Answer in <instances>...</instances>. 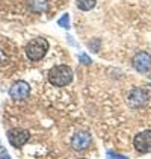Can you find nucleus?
Wrapping results in <instances>:
<instances>
[{
    "instance_id": "1",
    "label": "nucleus",
    "mask_w": 151,
    "mask_h": 159,
    "mask_svg": "<svg viewBox=\"0 0 151 159\" xmlns=\"http://www.w3.org/2000/svg\"><path fill=\"white\" fill-rule=\"evenodd\" d=\"M73 80V70L68 65H56L49 71V82L54 86H67Z\"/></svg>"
},
{
    "instance_id": "2",
    "label": "nucleus",
    "mask_w": 151,
    "mask_h": 159,
    "mask_svg": "<svg viewBox=\"0 0 151 159\" xmlns=\"http://www.w3.org/2000/svg\"><path fill=\"white\" fill-rule=\"evenodd\" d=\"M49 50V41L42 37H38L30 39V43H27L26 46V55L30 61H39L45 56Z\"/></svg>"
},
{
    "instance_id": "3",
    "label": "nucleus",
    "mask_w": 151,
    "mask_h": 159,
    "mask_svg": "<svg viewBox=\"0 0 151 159\" xmlns=\"http://www.w3.org/2000/svg\"><path fill=\"white\" fill-rule=\"evenodd\" d=\"M133 68L138 71V73H148L151 70V55L148 52H139L136 53V56L133 58Z\"/></svg>"
},
{
    "instance_id": "4",
    "label": "nucleus",
    "mask_w": 151,
    "mask_h": 159,
    "mask_svg": "<svg viewBox=\"0 0 151 159\" xmlns=\"http://www.w3.org/2000/svg\"><path fill=\"white\" fill-rule=\"evenodd\" d=\"M29 138H30V134H29V130H26V129H18V127H15V129H11L9 132H8V141H9V144L14 147H23L29 141Z\"/></svg>"
},
{
    "instance_id": "5",
    "label": "nucleus",
    "mask_w": 151,
    "mask_h": 159,
    "mask_svg": "<svg viewBox=\"0 0 151 159\" xmlns=\"http://www.w3.org/2000/svg\"><path fill=\"white\" fill-rule=\"evenodd\" d=\"M133 146L139 153H150L151 152V130H144L135 136Z\"/></svg>"
},
{
    "instance_id": "6",
    "label": "nucleus",
    "mask_w": 151,
    "mask_h": 159,
    "mask_svg": "<svg viewBox=\"0 0 151 159\" xmlns=\"http://www.w3.org/2000/svg\"><path fill=\"white\" fill-rule=\"evenodd\" d=\"M91 141H92L91 134L86 132V130H80V132H76L73 135V138H71V147L74 150L82 152V150H86L91 146Z\"/></svg>"
},
{
    "instance_id": "7",
    "label": "nucleus",
    "mask_w": 151,
    "mask_h": 159,
    "mask_svg": "<svg viewBox=\"0 0 151 159\" xmlns=\"http://www.w3.org/2000/svg\"><path fill=\"white\" fill-rule=\"evenodd\" d=\"M29 94H30V86L24 80H18L9 88V96L14 100H23V98L29 97Z\"/></svg>"
},
{
    "instance_id": "8",
    "label": "nucleus",
    "mask_w": 151,
    "mask_h": 159,
    "mask_svg": "<svg viewBox=\"0 0 151 159\" xmlns=\"http://www.w3.org/2000/svg\"><path fill=\"white\" fill-rule=\"evenodd\" d=\"M147 97H148V94L142 88H135L128 94V102H130V105L133 108H138V106H142L144 102H147Z\"/></svg>"
},
{
    "instance_id": "9",
    "label": "nucleus",
    "mask_w": 151,
    "mask_h": 159,
    "mask_svg": "<svg viewBox=\"0 0 151 159\" xmlns=\"http://www.w3.org/2000/svg\"><path fill=\"white\" fill-rule=\"evenodd\" d=\"M97 0H76V5L80 11H91L95 6Z\"/></svg>"
},
{
    "instance_id": "10",
    "label": "nucleus",
    "mask_w": 151,
    "mask_h": 159,
    "mask_svg": "<svg viewBox=\"0 0 151 159\" xmlns=\"http://www.w3.org/2000/svg\"><path fill=\"white\" fill-rule=\"evenodd\" d=\"M30 9L35 11V12H42V11L47 9V2L45 0H32Z\"/></svg>"
},
{
    "instance_id": "11",
    "label": "nucleus",
    "mask_w": 151,
    "mask_h": 159,
    "mask_svg": "<svg viewBox=\"0 0 151 159\" xmlns=\"http://www.w3.org/2000/svg\"><path fill=\"white\" fill-rule=\"evenodd\" d=\"M58 25L61 26V27H63V29H68L70 27V15L68 14H63L62 17L58 20Z\"/></svg>"
},
{
    "instance_id": "12",
    "label": "nucleus",
    "mask_w": 151,
    "mask_h": 159,
    "mask_svg": "<svg viewBox=\"0 0 151 159\" xmlns=\"http://www.w3.org/2000/svg\"><path fill=\"white\" fill-rule=\"evenodd\" d=\"M107 156L109 159H128L124 155H119V153H113V152H107Z\"/></svg>"
},
{
    "instance_id": "13",
    "label": "nucleus",
    "mask_w": 151,
    "mask_h": 159,
    "mask_svg": "<svg viewBox=\"0 0 151 159\" xmlns=\"http://www.w3.org/2000/svg\"><path fill=\"white\" fill-rule=\"evenodd\" d=\"M79 59H80V62H82V64H86V65H88V64H91V59H89L86 55H83V53H80V55H79Z\"/></svg>"
},
{
    "instance_id": "14",
    "label": "nucleus",
    "mask_w": 151,
    "mask_h": 159,
    "mask_svg": "<svg viewBox=\"0 0 151 159\" xmlns=\"http://www.w3.org/2000/svg\"><path fill=\"white\" fill-rule=\"evenodd\" d=\"M0 159H11L9 155H8V152L5 148H2V147H0Z\"/></svg>"
},
{
    "instance_id": "15",
    "label": "nucleus",
    "mask_w": 151,
    "mask_h": 159,
    "mask_svg": "<svg viewBox=\"0 0 151 159\" xmlns=\"http://www.w3.org/2000/svg\"><path fill=\"white\" fill-rule=\"evenodd\" d=\"M77 159H85V158H77Z\"/></svg>"
}]
</instances>
